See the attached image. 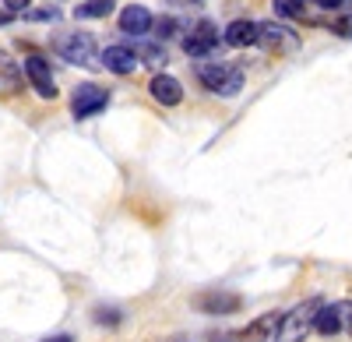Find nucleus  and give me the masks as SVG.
Returning a JSON list of instances; mask_svg holds the SVG:
<instances>
[{
  "mask_svg": "<svg viewBox=\"0 0 352 342\" xmlns=\"http://www.w3.org/2000/svg\"><path fill=\"white\" fill-rule=\"evenodd\" d=\"M53 50L60 53L67 64H74V67H96L99 64V43H96V36H88V32H64V36H56Z\"/></svg>",
  "mask_w": 352,
  "mask_h": 342,
  "instance_id": "obj_1",
  "label": "nucleus"
},
{
  "mask_svg": "<svg viewBox=\"0 0 352 342\" xmlns=\"http://www.w3.org/2000/svg\"><path fill=\"white\" fill-rule=\"evenodd\" d=\"M106 106H109V92H106V89H99V85H92V81L78 85L74 96H71V113H74L78 120L96 117V113H102Z\"/></svg>",
  "mask_w": 352,
  "mask_h": 342,
  "instance_id": "obj_4",
  "label": "nucleus"
},
{
  "mask_svg": "<svg viewBox=\"0 0 352 342\" xmlns=\"http://www.w3.org/2000/svg\"><path fill=\"white\" fill-rule=\"evenodd\" d=\"M345 328H349V335H352V318H349V325H345Z\"/></svg>",
  "mask_w": 352,
  "mask_h": 342,
  "instance_id": "obj_27",
  "label": "nucleus"
},
{
  "mask_svg": "<svg viewBox=\"0 0 352 342\" xmlns=\"http://www.w3.org/2000/svg\"><path fill=\"white\" fill-rule=\"evenodd\" d=\"M317 8H328V11H338V8H345V4H352V0H314Z\"/></svg>",
  "mask_w": 352,
  "mask_h": 342,
  "instance_id": "obj_23",
  "label": "nucleus"
},
{
  "mask_svg": "<svg viewBox=\"0 0 352 342\" xmlns=\"http://www.w3.org/2000/svg\"><path fill=\"white\" fill-rule=\"evenodd\" d=\"M8 21H11V14H8V11H0V25H8Z\"/></svg>",
  "mask_w": 352,
  "mask_h": 342,
  "instance_id": "obj_26",
  "label": "nucleus"
},
{
  "mask_svg": "<svg viewBox=\"0 0 352 342\" xmlns=\"http://www.w3.org/2000/svg\"><path fill=\"white\" fill-rule=\"evenodd\" d=\"M257 43L264 50H272V53H289V50L300 46V36L282 21H261L257 25Z\"/></svg>",
  "mask_w": 352,
  "mask_h": 342,
  "instance_id": "obj_5",
  "label": "nucleus"
},
{
  "mask_svg": "<svg viewBox=\"0 0 352 342\" xmlns=\"http://www.w3.org/2000/svg\"><path fill=\"white\" fill-rule=\"evenodd\" d=\"M21 85V71H18V64L11 61V56L0 50V92H14Z\"/></svg>",
  "mask_w": 352,
  "mask_h": 342,
  "instance_id": "obj_15",
  "label": "nucleus"
},
{
  "mask_svg": "<svg viewBox=\"0 0 352 342\" xmlns=\"http://www.w3.org/2000/svg\"><path fill=\"white\" fill-rule=\"evenodd\" d=\"M25 78L32 81V89H36L43 99H56V81H53V71H50V64L43 61L39 53L25 56Z\"/></svg>",
  "mask_w": 352,
  "mask_h": 342,
  "instance_id": "obj_8",
  "label": "nucleus"
},
{
  "mask_svg": "<svg viewBox=\"0 0 352 342\" xmlns=\"http://www.w3.org/2000/svg\"><path fill=\"white\" fill-rule=\"evenodd\" d=\"M201 310H208V314H232V310H240V297H229V293H208L197 300Z\"/></svg>",
  "mask_w": 352,
  "mask_h": 342,
  "instance_id": "obj_14",
  "label": "nucleus"
},
{
  "mask_svg": "<svg viewBox=\"0 0 352 342\" xmlns=\"http://www.w3.org/2000/svg\"><path fill=\"white\" fill-rule=\"evenodd\" d=\"M96 321H99V325H120V310H102V307H99V310H96Z\"/></svg>",
  "mask_w": 352,
  "mask_h": 342,
  "instance_id": "obj_20",
  "label": "nucleus"
},
{
  "mask_svg": "<svg viewBox=\"0 0 352 342\" xmlns=\"http://www.w3.org/2000/svg\"><path fill=\"white\" fill-rule=\"evenodd\" d=\"M152 11L148 8H141V4H131V8H124L120 11V32L124 36H144V32H152Z\"/></svg>",
  "mask_w": 352,
  "mask_h": 342,
  "instance_id": "obj_11",
  "label": "nucleus"
},
{
  "mask_svg": "<svg viewBox=\"0 0 352 342\" xmlns=\"http://www.w3.org/2000/svg\"><path fill=\"white\" fill-rule=\"evenodd\" d=\"M219 28L212 25V21H197L190 32L184 36V50H187V56H208L212 50H219Z\"/></svg>",
  "mask_w": 352,
  "mask_h": 342,
  "instance_id": "obj_7",
  "label": "nucleus"
},
{
  "mask_svg": "<svg viewBox=\"0 0 352 342\" xmlns=\"http://www.w3.org/2000/svg\"><path fill=\"white\" fill-rule=\"evenodd\" d=\"M99 64H102L106 71H113V74H131V71L138 67V56H134L131 46H106V50L99 53Z\"/></svg>",
  "mask_w": 352,
  "mask_h": 342,
  "instance_id": "obj_12",
  "label": "nucleus"
},
{
  "mask_svg": "<svg viewBox=\"0 0 352 342\" xmlns=\"http://www.w3.org/2000/svg\"><path fill=\"white\" fill-rule=\"evenodd\" d=\"M349 318H352V303L349 300H342V303H320V310L314 314V332L317 335H338L345 325H349Z\"/></svg>",
  "mask_w": 352,
  "mask_h": 342,
  "instance_id": "obj_6",
  "label": "nucleus"
},
{
  "mask_svg": "<svg viewBox=\"0 0 352 342\" xmlns=\"http://www.w3.org/2000/svg\"><path fill=\"white\" fill-rule=\"evenodd\" d=\"M46 342H74L71 335H56V339H46Z\"/></svg>",
  "mask_w": 352,
  "mask_h": 342,
  "instance_id": "obj_25",
  "label": "nucleus"
},
{
  "mask_svg": "<svg viewBox=\"0 0 352 342\" xmlns=\"http://www.w3.org/2000/svg\"><path fill=\"white\" fill-rule=\"evenodd\" d=\"M320 310V300H307V303H300V307H292L289 314H282V321H278V339L282 342H300L310 328H314V314Z\"/></svg>",
  "mask_w": 352,
  "mask_h": 342,
  "instance_id": "obj_3",
  "label": "nucleus"
},
{
  "mask_svg": "<svg viewBox=\"0 0 352 342\" xmlns=\"http://www.w3.org/2000/svg\"><path fill=\"white\" fill-rule=\"evenodd\" d=\"M4 8H8V14H21L32 8V0H4Z\"/></svg>",
  "mask_w": 352,
  "mask_h": 342,
  "instance_id": "obj_22",
  "label": "nucleus"
},
{
  "mask_svg": "<svg viewBox=\"0 0 352 342\" xmlns=\"http://www.w3.org/2000/svg\"><path fill=\"white\" fill-rule=\"evenodd\" d=\"M21 14H25V21H39V25H46V21H60V8H56V4L28 8V11H21Z\"/></svg>",
  "mask_w": 352,
  "mask_h": 342,
  "instance_id": "obj_18",
  "label": "nucleus"
},
{
  "mask_svg": "<svg viewBox=\"0 0 352 342\" xmlns=\"http://www.w3.org/2000/svg\"><path fill=\"white\" fill-rule=\"evenodd\" d=\"M134 56H138V64H148V67H162L166 64V50L162 46H138Z\"/></svg>",
  "mask_w": 352,
  "mask_h": 342,
  "instance_id": "obj_17",
  "label": "nucleus"
},
{
  "mask_svg": "<svg viewBox=\"0 0 352 342\" xmlns=\"http://www.w3.org/2000/svg\"><path fill=\"white\" fill-rule=\"evenodd\" d=\"M197 81L204 85L208 92L229 99L243 89V71L236 64H201L197 67Z\"/></svg>",
  "mask_w": 352,
  "mask_h": 342,
  "instance_id": "obj_2",
  "label": "nucleus"
},
{
  "mask_svg": "<svg viewBox=\"0 0 352 342\" xmlns=\"http://www.w3.org/2000/svg\"><path fill=\"white\" fill-rule=\"evenodd\" d=\"M335 36H342V39H352V14H345L342 21H335Z\"/></svg>",
  "mask_w": 352,
  "mask_h": 342,
  "instance_id": "obj_21",
  "label": "nucleus"
},
{
  "mask_svg": "<svg viewBox=\"0 0 352 342\" xmlns=\"http://www.w3.org/2000/svg\"><path fill=\"white\" fill-rule=\"evenodd\" d=\"M222 39H226L229 46H240V50L254 46V43H257V21H250V18H236V21H229V28L222 32Z\"/></svg>",
  "mask_w": 352,
  "mask_h": 342,
  "instance_id": "obj_13",
  "label": "nucleus"
},
{
  "mask_svg": "<svg viewBox=\"0 0 352 342\" xmlns=\"http://www.w3.org/2000/svg\"><path fill=\"white\" fill-rule=\"evenodd\" d=\"M109 11H113V0H81L74 8L78 18H106Z\"/></svg>",
  "mask_w": 352,
  "mask_h": 342,
  "instance_id": "obj_16",
  "label": "nucleus"
},
{
  "mask_svg": "<svg viewBox=\"0 0 352 342\" xmlns=\"http://www.w3.org/2000/svg\"><path fill=\"white\" fill-rule=\"evenodd\" d=\"M278 321H282V314H261V318L250 321L247 328L229 332L226 342H268V339L278 332Z\"/></svg>",
  "mask_w": 352,
  "mask_h": 342,
  "instance_id": "obj_9",
  "label": "nucleus"
},
{
  "mask_svg": "<svg viewBox=\"0 0 352 342\" xmlns=\"http://www.w3.org/2000/svg\"><path fill=\"white\" fill-rule=\"evenodd\" d=\"M169 4H176V8H201V0H169Z\"/></svg>",
  "mask_w": 352,
  "mask_h": 342,
  "instance_id": "obj_24",
  "label": "nucleus"
},
{
  "mask_svg": "<svg viewBox=\"0 0 352 342\" xmlns=\"http://www.w3.org/2000/svg\"><path fill=\"white\" fill-rule=\"evenodd\" d=\"M303 4H307V0H272V8H275L278 18H300Z\"/></svg>",
  "mask_w": 352,
  "mask_h": 342,
  "instance_id": "obj_19",
  "label": "nucleus"
},
{
  "mask_svg": "<svg viewBox=\"0 0 352 342\" xmlns=\"http://www.w3.org/2000/svg\"><path fill=\"white\" fill-rule=\"evenodd\" d=\"M148 92H152V99H155L159 106H180V99H184V85L176 81L173 74L159 71V74L148 81Z\"/></svg>",
  "mask_w": 352,
  "mask_h": 342,
  "instance_id": "obj_10",
  "label": "nucleus"
}]
</instances>
